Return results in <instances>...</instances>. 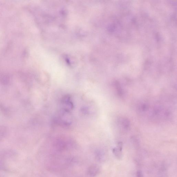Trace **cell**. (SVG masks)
<instances>
[{
  "label": "cell",
  "instance_id": "obj_2",
  "mask_svg": "<svg viewBox=\"0 0 177 177\" xmlns=\"http://www.w3.org/2000/svg\"><path fill=\"white\" fill-rule=\"evenodd\" d=\"M112 151L115 155V156L118 159H120L122 158V154L121 151H120L118 148H115L113 149Z\"/></svg>",
  "mask_w": 177,
  "mask_h": 177
},
{
  "label": "cell",
  "instance_id": "obj_1",
  "mask_svg": "<svg viewBox=\"0 0 177 177\" xmlns=\"http://www.w3.org/2000/svg\"><path fill=\"white\" fill-rule=\"evenodd\" d=\"M99 171V169L97 167L93 166L90 167L88 171V174L90 176H94L97 174Z\"/></svg>",
  "mask_w": 177,
  "mask_h": 177
},
{
  "label": "cell",
  "instance_id": "obj_6",
  "mask_svg": "<svg viewBox=\"0 0 177 177\" xmlns=\"http://www.w3.org/2000/svg\"><path fill=\"white\" fill-rule=\"evenodd\" d=\"M122 147H123V144L121 142H120L118 144V149H119L120 151H121L122 150Z\"/></svg>",
  "mask_w": 177,
  "mask_h": 177
},
{
  "label": "cell",
  "instance_id": "obj_3",
  "mask_svg": "<svg viewBox=\"0 0 177 177\" xmlns=\"http://www.w3.org/2000/svg\"><path fill=\"white\" fill-rule=\"evenodd\" d=\"M121 123L124 129H128L130 126V122L126 119H124L122 120Z\"/></svg>",
  "mask_w": 177,
  "mask_h": 177
},
{
  "label": "cell",
  "instance_id": "obj_5",
  "mask_svg": "<svg viewBox=\"0 0 177 177\" xmlns=\"http://www.w3.org/2000/svg\"><path fill=\"white\" fill-rule=\"evenodd\" d=\"M136 174L137 177H143V173L141 171H138L137 172Z\"/></svg>",
  "mask_w": 177,
  "mask_h": 177
},
{
  "label": "cell",
  "instance_id": "obj_4",
  "mask_svg": "<svg viewBox=\"0 0 177 177\" xmlns=\"http://www.w3.org/2000/svg\"><path fill=\"white\" fill-rule=\"evenodd\" d=\"M115 85V87L119 95L120 96L123 95V91L122 90L121 86L118 83H116Z\"/></svg>",
  "mask_w": 177,
  "mask_h": 177
}]
</instances>
